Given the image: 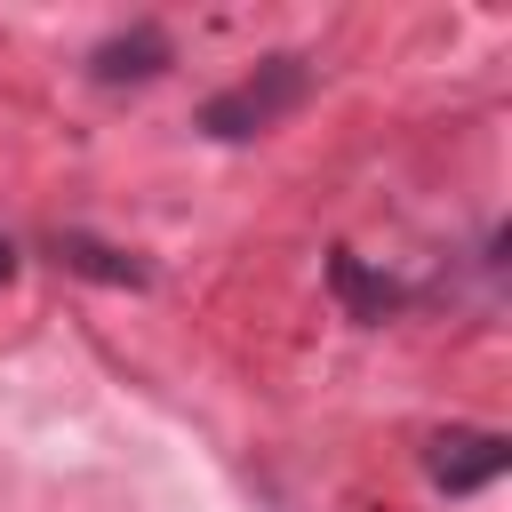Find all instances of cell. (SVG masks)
Wrapping results in <instances>:
<instances>
[{"mask_svg": "<svg viewBox=\"0 0 512 512\" xmlns=\"http://www.w3.org/2000/svg\"><path fill=\"white\" fill-rule=\"evenodd\" d=\"M296 96H304V64H296V56H272V64H256L240 88H224V96L200 112V128H216V136H256V128H272Z\"/></svg>", "mask_w": 512, "mask_h": 512, "instance_id": "cell-1", "label": "cell"}, {"mask_svg": "<svg viewBox=\"0 0 512 512\" xmlns=\"http://www.w3.org/2000/svg\"><path fill=\"white\" fill-rule=\"evenodd\" d=\"M424 464H432V480H440V488H456V496H464V488H488V480L504 472V440H496V432H440Z\"/></svg>", "mask_w": 512, "mask_h": 512, "instance_id": "cell-2", "label": "cell"}, {"mask_svg": "<svg viewBox=\"0 0 512 512\" xmlns=\"http://www.w3.org/2000/svg\"><path fill=\"white\" fill-rule=\"evenodd\" d=\"M160 64H168L160 24H128V32H112V40L96 48V80H144V72H160Z\"/></svg>", "mask_w": 512, "mask_h": 512, "instance_id": "cell-3", "label": "cell"}, {"mask_svg": "<svg viewBox=\"0 0 512 512\" xmlns=\"http://www.w3.org/2000/svg\"><path fill=\"white\" fill-rule=\"evenodd\" d=\"M56 256H72V264H80V272H96V280H128V288L144 280L128 256H112V248H96V240H80V232H64V240H56Z\"/></svg>", "mask_w": 512, "mask_h": 512, "instance_id": "cell-4", "label": "cell"}, {"mask_svg": "<svg viewBox=\"0 0 512 512\" xmlns=\"http://www.w3.org/2000/svg\"><path fill=\"white\" fill-rule=\"evenodd\" d=\"M336 288H344V296H360V312H384V304H392V280H368L352 256H336Z\"/></svg>", "mask_w": 512, "mask_h": 512, "instance_id": "cell-5", "label": "cell"}, {"mask_svg": "<svg viewBox=\"0 0 512 512\" xmlns=\"http://www.w3.org/2000/svg\"><path fill=\"white\" fill-rule=\"evenodd\" d=\"M8 280H16V248L0 240V288H8Z\"/></svg>", "mask_w": 512, "mask_h": 512, "instance_id": "cell-6", "label": "cell"}]
</instances>
